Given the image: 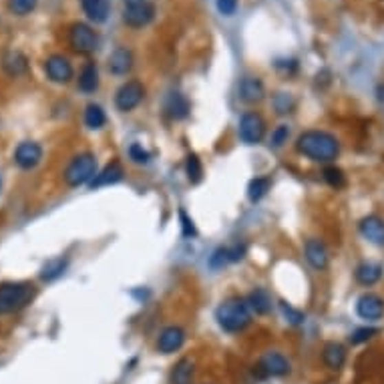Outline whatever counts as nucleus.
<instances>
[{
    "instance_id": "obj_1",
    "label": "nucleus",
    "mask_w": 384,
    "mask_h": 384,
    "mask_svg": "<svg viewBox=\"0 0 384 384\" xmlns=\"http://www.w3.org/2000/svg\"><path fill=\"white\" fill-rule=\"evenodd\" d=\"M298 153H302L312 161L318 163H332L334 159L340 153V143L332 133L326 131H304L298 141H296Z\"/></svg>"
},
{
    "instance_id": "obj_2",
    "label": "nucleus",
    "mask_w": 384,
    "mask_h": 384,
    "mask_svg": "<svg viewBox=\"0 0 384 384\" xmlns=\"http://www.w3.org/2000/svg\"><path fill=\"white\" fill-rule=\"evenodd\" d=\"M215 318H217V324L222 326V330L231 334L242 332V330L250 324V320H252L248 302H244V300H239V298H230V300H226L222 306L217 308Z\"/></svg>"
},
{
    "instance_id": "obj_3",
    "label": "nucleus",
    "mask_w": 384,
    "mask_h": 384,
    "mask_svg": "<svg viewBox=\"0 0 384 384\" xmlns=\"http://www.w3.org/2000/svg\"><path fill=\"white\" fill-rule=\"evenodd\" d=\"M36 290L28 282H6L0 286V316L12 314L34 298Z\"/></svg>"
},
{
    "instance_id": "obj_4",
    "label": "nucleus",
    "mask_w": 384,
    "mask_h": 384,
    "mask_svg": "<svg viewBox=\"0 0 384 384\" xmlns=\"http://www.w3.org/2000/svg\"><path fill=\"white\" fill-rule=\"evenodd\" d=\"M97 175V159L93 153H81L73 157V161L65 169V183L69 187H81L91 183Z\"/></svg>"
},
{
    "instance_id": "obj_5",
    "label": "nucleus",
    "mask_w": 384,
    "mask_h": 384,
    "mask_svg": "<svg viewBox=\"0 0 384 384\" xmlns=\"http://www.w3.org/2000/svg\"><path fill=\"white\" fill-rule=\"evenodd\" d=\"M69 43H71L73 51L81 52V54H91L99 47V36L89 25L77 23L69 30Z\"/></svg>"
},
{
    "instance_id": "obj_6",
    "label": "nucleus",
    "mask_w": 384,
    "mask_h": 384,
    "mask_svg": "<svg viewBox=\"0 0 384 384\" xmlns=\"http://www.w3.org/2000/svg\"><path fill=\"white\" fill-rule=\"evenodd\" d=\"M145 97V87L139 81H127L119 87L117 95H115V105L119 111L129 113L135 107H139V103Z\"/></svg>"
},
{
    "instance_id": "obj_7",
    "label": "nucleus",
    "mask_w": 384,
    "mask_h": 384,
    "mask_svg": "<svg viewBox=\"0 0 384 384\" xmlns=\"http://www.w3.org/2000/svg\"><path fill=\"white\" fill-rule=\"evenodd\" d=\"M266 135V123L257 113H246L239 119V139L248 145H256Z\"/></svg>"
},
{
    "instance_id": "obj_8",
    "label": "nucleus",
    "mask_w": 384,
    "mask_h": 384,
    "mask_svg": "<svg viewBox=\"0 0 384 384\" xmlns=\"http://www.w3.org/2000/svg\"><path fill=\"white\" fill-rule=\"evenodd\" d=\"M155 17V6L151 2L143 0V2H135V4H125V12H123V21L131 28H143L147 26Z\"/></svg>"
},
{
    "instance_id": "obj_9",
    "label": "nucleus",
    "mask_w": 384,
    "mask_h": 384,
    "mask_svg": "<svg viewBox=\"0 0 384 384\" xmlns=\"http://www.w3.org/2000/svg\"><path fill=\"white\" fill-rule=\"evenodd\" d=\"M45 71L47 77L51 78L52 83H69L73 78V65L69 63V58H65L63 54H52L45 63Z\"/></svg>"
},
{
    "instance_id": "obj_10",
    "label": "nucleus",
    "mask_w": 384,
    "mask_h": 384,
    "mask_svg": "<svg viewBox=\"0 0 384 384\" xmlns=\"http://www.w3.org/2000/svg\"><path fill=\"white\" fill-rule=\"evenodd\" d=\"M356 314L362 320H381L384 316V300L376 294H362L356 302Z\"/></svg>"
},
{
    "instance_id": "obj_11",
    "label": "nucleus",
    "mask_w": 384,
    "mask_h": 384,
    "mask_svg": "<svg viewBox=\"0 0 384 384\" xmlns=\"http://www.w3.org/2000/svg\"><path fill=\"white\" fill-rule=\"evenodd\" d=\"M41 159H43V149H41V145L34 143V141H25V143H21V145L17 147V151H14V161H17V165L23 167V169H32V167H36V165L41 163Z\"/></svg>"
},
{
    "instance_id": "obj_12",
    "label": "nucleus",
    "mask_w": 384,
    "mask_h": 384,
    "mask_svg": "<svg viewBox=\"0 0 384 384\" xmlns=\"http://www.w3.org/2000/svg\"><path fill=\"white\" fill-rule=\"evenodd\" d=\"M185 342V332L181 330L180 326H169L163 332L159 334L157 338V350L161 354H173L178 352Z\"/></svg>"
},
{
    "instance_id": "obj_13",
    "label": "nucleus",
    "mask_w": 384,
    "mask_h": 384,
    "mask_svg": "<svg viewBox=\"0 0 384 384\" xmlns=\"http://www.w3.org/2000/svg\"><path fill=\"white\" fill-rule=\"evenodd\" d=\"M304 254H306L308 264L314 270L322 272V270L328 268V250H326V246L320 239H316V237L308 239L306 246H304Z\"/></svg>"
},
{
    "instance_id": "obj_14",
    "label": "nucleus",
    "mask_w": 384,
    "mask_h": 384,
    "mask_svg": "<svg viewBox=\"0 0 384 384\" xmlns=\"http://www.w3.org/2000/svg\"><path fill=\"white\" fill-rule=\"evenodd\" d=\"M360 233L374 246H384V220L378 215H368L360 222Z\"/></svg>"
},
{
    "instance_id": "obj_15",
    "label": "nucleus",
    "mask_w": 384,
    "mask_h": 384,
    "mask_svg": "<svg viewBox=\"0 0 384 384\" xmlns=\"http://www.w3.org/2000/svg\"><path fill=\"white\" fill-rule=\"evenodd\" d=\"M239 99L248 105H254V103H259L264 97H266V89H264V83L256 77H246L242 78L239 83Z\"/></svg>"
},
{
    "instance_id": "obj_16",
    "label": "nucleus",
    "mask_w": 384,
    "mask_h": 384,
    "mask_svg": "<svg viewBox=\"0 0 384 384\" xmlns=\"http://www.w3.org/2000/svg\"><path fill=\"white\" fill-rule=\"evenodd\" d=\"M133 69V54L125 47H119L111 52L109 56V71L115 75V77H123L127 75L129 71Z\"/></svg>"
},
{
    "instance_id": "obj_17",
    "label": "nucleus",
    "mask_w": 384,
    "mask_h": 384,
    "mask_svg": "<svg viewBox=\"0 0 384 384\" xmlns=\"http://www.w3.org/2000/svg\"><path fill=\"white\" fill-rule=\"evenodd\" d=\"M259 368L268 376H284L290 372V362L280 352H268L264 359L259 360Z\"/></svg>"
},
{
    "instance_id": "obj_18",
    "label": "nucleus",
    "mask_w": 384,
    "mask_h": 384,
    "mask_svg": "<svg viewBox=\"0 0 384 384\" xmlns=\"http://www.w3.org/2000/svg\"><path fill=\"white\" fill-rule=\"evenodd\" d=\"M123 180V167L119 161H111L101 173L95 175V180L91 181V189H99V187H107V185H115Z\"/></svg>"
},
{
    "instance_id": "obj_19",
    "label": "nucleus",
    "mask_w": 384,
    "mask_h": 384,
    "mask_svg": "<svg viewBox=\"0 0 384 384\" xmlns=\"http://www.w3.org/2000/svg\"><path fill=\"white\" fill-rule=\"evenodd\" d=\"M322 360H324V364H326L330 370L342 368L344 362H346V350H344V346L338 344V342H328V344L324 346V350H322Z\"/></svg>"
},
{
    "instance_id": "obj_20",
    "label": "nucleus",
    "mask_w": 384,
    "mask_h": 384,
    "mask_svg": "<svg viewBox=\"0 0 384 384\" xmlns=\"http://www.w3.org/2000/svg\"><path fill=\"white\" fill-rule=\"evenodd\" d=\"M99 87V69L95 63H87L78 75V89L83 93H95Z\"/></svg>"
},
{
    "instance_id": "obj_21",
    "label": "nucleus",
    "mask_w": 384,
    "mask_h": 384,
    "mask_svg": "<svg viewBox=\"0 0 384 384\" xmlns=\"http://www.w3.org/2000/svg\"><path fill=\"white\" fill-rule=\"evenodd\" d=\"M85 14L95 21V23H105L109 17V0H81Z\"/></svg>"
},
{
    "instance_id": "obj_22",
    "label": "nucleus",
    "mask_w": 384,
    "mask_h": 384,
    "mask_svg": "<svg viewBox=\"0 0 384 384\" xmlns=\"http://www.w3.org/2000/svg\"><path fill=\"white\" fill-rule=\"evenodd\" d=\"M2 67H4V71H6L8 75L17 77V75H23V73H25L28 63H26V56L23 54V52L12 51L4 54V58H2Z\"/></svg>"
},
{
    "instance_id": "obj_23",
    "label": "nucleus",
    "mask_w": 384,
    "mask_h": 384,
    "mask_svg": "<svg viewBox=\"0 0 384 384\" xmlns=\"http://www.w3.org/2000/svg\"><path fill=\"white\" fill-rule=\"evenodd\" d=\"M381 276H383V268L376 266V264L366 262V264H360L359 268H356V280H359L362 286H372V284H376L381 280Z\"/></svg>"
},
{
    "instance_id": "obj_24",
    "label": "nucleus",
    "mask_w": 384,
    "mask_h": 384,
    "mask_svg": "<svg viewBox=\"0 0 384 384\" xmlns=\"http://www.w3.org/2000/svg\"><path fill=\"white\" fill-rule=\"evenodd\" d=\"M248 306L250 310H254L256 314H268L272 310V298L266 290H254L248 298Z\"/></svg>"
},
{
    "instance_id": "obj_25",
    "label": "nucleus",
    "mask_w": 384,
    "mask_h": 384,
    "mask_svg": "<svg viewBox=\"0 0 384 384\" xmlns=\"http://www.w3.org/2000/svg\"><path fill=\"white\" fill-rule=\"evenodd\" d=\"M67 266H69V262H67L65 257H56V259H51V262H47V264H45V268H43V272H41V278H43V280H47V282H52V280H56L58 276H63V274H65Z\"/></svg>"
},
{
    "instance_id": "obj_26",
    "label": "nucleus",
    "mask_w": 384,
    "mask_h": 384,
    "mask_svg": "<svg viewBox=\"0 0 384 384\" xmlns=\"http://www.w3.org/2000/svg\"><path fill=\"white\" fill-rule=\"evenodd\" d=\"M107 123V117H105V111H103L99 105H89L85 109V125L89 129H101Z\"/></svg>"
},
{
    "instance_id": "obj_27",
    "label": "nucleus",
    "mask_w": 384,
    "mask_h": 384,
    "mask_svg": "<svg viewBox=\"0 0 384 384\" xmlns=\"http://www.w3.org/2000/svg\"><path fill=\"white\" fill-rule=\"evenodd\" d=\"M191 376H193V364H191V360L185 359L175 364L171 381H173V384H189Z\"/></svg>"
},
{
    "instance_id": "obj_28",
    "label": "nucleus",
    "mask_w": 384,
    "mask_h": 384,
    "mask_svg": "<svg viewBox=\"0 0 384 384\" xmlns=\"http://www.w3.org/2000/svg\"><path fill=\"white\" fill-rule=\"evenodd\" d=\"M270 185H272V181L268 180V178H256V180L250 181V185H248V198H250V202H259L270 191Z\"/></svg>"
},
{
    "instance_id": "obj_29",
    "label": "nucleus",
    "mask_w": 384,
    "mask_h": 384,
    "mask_svg": "<svg viewBox=\"0 0 384 384\" xmlns=\"http://www.w3.org/2000/svg\"><path fill=\"white\" fill-rule=\"evenodd\" d=\"M167 111L171 113V117H175V119H183L185 115H187V111H189V105L187 101L181 97V95H171V99L167 103Z\"/></svg>"
},
{
    "instance_id": "obj_30",
    "label": "nucleus",
    "mask_w": 384,
    "mask_h": 384,
    "mask_svg": "<svg viewBox=\"0 0 384 384\" xmlns=\"http://www.w3.org/2000/svg\"><path fill=\"white\" fill-rule=\"evenodd\" d=\"M39 0H8V10L17 17H26L36 8Z\"/></svg>"
},
{
    "instance_id": "obj_31",
    "label": "nucleus",
    "mask_w": 384,
    "mask_h": 384,
    "mask_svg": "<svg viewBox=\"0 0 384 384\" xmlns=\"http://www.w3.org/2000/svg\"><path fill=\"white\" fill-rule=\"evenodd\" d=\"M204 175V169H202V161L198 159V155H189L187 157V178L191 183H200Z\"/></svg>"
},
{
    "instance_id": "obj_32",
    "label": "nucleus",
    "mask_w": 384,
    "mask_h": 384,
    "mask_svg": "<svg viewBox=\"0 0 384 384\" xmlns=\"http://www.w3.org/2000/svg\"><path fill=\"white\" fill-rule=\"evenodd\" d=\"M322 175H324L326 183H328V185H332V187H336V189L344 187V183H346V178H344L342 169H338V167H334V165L326 167Z\"/></svg>"
},
{
    "instance_id": "obj_33",
    "label": "nucleus",
    "mask_w": 384,
    "mask_h": 384,
    "mask_svg": "<svg viewBox=\"0 0 384 384\" xmlns=\"http://www.w3.org/2000/svg\"><path fill=\"white\" fill-rule=\"evenodd\" d=\"M129 157H131V161L137 163V165H145V163H149V159H151L149 151H145L139 143H133V145L129 147Z\"/></svg>"
},
{
    "instance_id": "obj_34",
    "label": "nucleus",
    "mask_w": 384,
    "mask_h": 384,
    "mask_svg": "<svg viewBox=\"0 0 384 384\" xmlns=\"http://www.w3.org/2000/svg\"><path fill=\"white\" fill-rule=\"evenodd\" d=\"M288 137H290V129L286 127V125L276 127L274 129V133H272V145H274V147H282L284 143L288 141Z\"/></svg>"
},
{
    "instance_id": "obj_35",
    "label": "nucleus",
    "mask_w": 384,
    "mask_h": 384,
    "mask_svg": "<svg viewBox=\"0 0 384 384\" xmlns=\"http://www.w3.org/2000/svg\"><path fill=\"white\" fill-rule=\"evenodd\" d=\"M180 217L181 228H183V235H185V237H193V235H195V226H193L191 217H187V213H185L183 209L180 211Z\"/></svg>"
},
{
    "instance_id": "obj_36",
    "label": "nucleus",
    "mask_w": 384,
    "mask_h": 384,
    "mask_svg": "<svg viewBox=\"0 0 384 384\" xmlns=\"http://www.w3.org/2000/svg\"><path fill=\"white\" fill-rule=\"evenodd\" d=\"M282 306V312H284V316L292 322V324H302V320H304V316L298 312V310H294V308H290L288 304H280Z\"/></svg>"
},
{
    "instance_id": "obj_37",
    "label": "nucleus",
    "mask_w": 384,
    "mask_h": 384,
    "mask_svg": "<svg viewBox=\"0 0 384 384\" xmlns=\"http://www.w3.org/2000/svg\"><path fill=\"white\" fill-rule=\"evenodd\" d=\"M217 8H220L222 14L231 17L235 12V8H237V0H217Z\"/></svg>"
},
{
    "instance_id": "obj_38",
    "label": "nucleus",
    "mask_w": 384,
    "mask_h": 384,
    "mask_svg": "<svg viewBox=\"0 0 384 384\" xmlns=\"http://www.w3.org/2000/svg\"><path fill=\"white\" fill-rule=\"evenodd\" d=\"M374 334H376V330H374V328H360V330H356V332L352 334V342H354V344L366 342V340H370V338H372Z\"/></svg>"
},
{
    "instance_id": "obj_39",
    "label": "nucleus",
    "mask_w": 384,
    "mask_h": 384,
    "mask_svg": "<svg viewBox=\"0 0 384 384\" xmlns=\"http://www.w3.org/2000/svg\"><path fill=\"white\" fill-rule=\"evenodd\" d=\"M135 2H143V0H125V4H135Z\"/></svg>"
},
{
    "instance_id": "obj_40",
    "label": "nucleus",
    "mask_w": 384,
    "mask_h": 384,
    "mask_svg": "<svg viewBox=\"0 0 384 384\" xmlns=\"http://www.w3.org/2000/svg\"><path fill=\"white\" fill-rule=\"evenodd\" d=\"M0 189H2V175H0Z\"/></svg>"
}]
</instances>
